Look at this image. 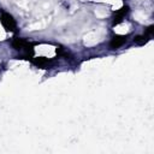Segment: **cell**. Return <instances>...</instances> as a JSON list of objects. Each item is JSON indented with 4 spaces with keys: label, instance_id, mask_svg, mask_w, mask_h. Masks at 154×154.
Here are the masks:
<instances>
[{
    "label": "cell",
    "instance_id": "6da1fadb",
    "mask_svg": "<svg viewBox=\"0 0 154 154\" xmlns=\"http://www.w3.org/2000/svg\"><path fill=\"white\" fill-rule=\"evenodd\" d=\"M0 22H1V24L4 25V28L6 30H8V31H16L17 30L16 20L13 19V17L10 13L2 12L1 13V17H0Z\"/></svg>",
    "mask_w": 154,
    "mask_h": 154
},
{
    "label": "cell",
    "instance_id": "7a4b0ae2",
    "mask_svg": "<svg viewBox=\"0 0 154 154\" xmlns=\"http://www.w3.org/2000/svg\"><path fill=\"white\" fill-rule=\"evenodd\" d=\"M128 12H129V7H128V6H123L119 11H117V12L114 13V17H113V25L119 24V23L124 19V17L126 16Z\"/></svg>",
    "mask_w": 154,
    "mask_h": 154
},
{
    "label": "cell",
    "instance_id": "3957f363",
    "mask_svg": "<svg viewBox=\"0 0 154 154\" xmlns=\"http://www.w3.org/2000/svg\"><path fill=\"white\" fill-rule=\"evenodd\" d=\"M125 42H126V36H114L109 43V47L112 49H116V48H119L120 46H123Z\"/></svg>",
    "mask_w": 154,
    "mask_h": 154
},
{
    "label": "cell",
    "instance_id": "277c9868",
    "mask_svg": "<svg viewBox=\"0 0 154 154\" xmlns=\"http://www.w3.org/2000/svg\"><path fill=\"white\" fill-rule=\"evenodd\" d=\"M35 65H37V66H45L46 64H48V59H46V58H34V59H30Z\"/></svg>",
    "mask_w": 154,
    "mask_h": 154
},
{
    "label": "cell",
    "instance_id": "5b68a950",
    "mask_svg": "<svg viewBox=\"0 0 154 154\" xmlns=\"http://www.w3.org/2000/svg\"><path fill=\"white\" fill-rule=\"evenodd\" d=\"M148 37H147V35L144 36V35H140V36H136L135 38H134V41L136 42V43H138V45H144V43H147L148 42Z\"/></svg>",
    "mask_w": 154,
    "mask_h": 154
},
{
    "label": "cell",
    "instance_id": "8992f818",
    "mask_svg": "<svg viewBox=\"0 0 154 154\" xmlns=\"http://www.w3.org/2000/svg\"><path fill=\"white\" fill-rule=\"evenodd\" d=\"M154 31V25H149L147 29H146V35H152Z\"/></svg>",
    "mask_w": 154,
    "mask_h": 154
}]
</instances>
